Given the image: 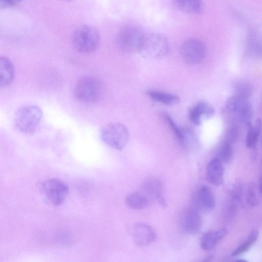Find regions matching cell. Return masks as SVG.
<instances>
[{
    "instance_id": "30",
    "label": "cell",
    "mask_w": 262,
    "mask_h": 262,
    "mask_svg": "<svg viewBox=\"0 0 262 262\" xmlns=\"http://www.w3.org/2000/svg\"><path fill=\"white\" fill-rule=\"evenodd\" d=\"M16 2L12 0H0V8H8L13 7Z\"/></svg>"
},
{
    "instance_id": "5",
    "label": "cell",
    "mask_w": 262,
    "mask_h": 262,
    "mask_svg": "<svg viewBox=\"0 0 262 262\" xmlns=\"http://www.w3.org/2000/svg\"><path fill=\"white\" fill-rule=\"evenodd\" d=\"M129 137L127 128L120 123H108L101 131L102 141L108 146L120 151L125 147Z\"/></svg>"
},
{
    "instance_id": "25",
    "label": "cell",
    "mask_w": 262,
    "mask_h": 262,
    "mask_svg": "<svg viewBox=\"0 0 262 262\" xmlns=\"http://www.w3.org/2000/svg\"><path fill=\"white\" fill-rule=\"evenodd\" d=\"M217 157L222 162H228L232 155V145L224 142L218 151Z\"/></svg>"
},
{
    "instance_id": "34",
    "label": "cell",
    "mask_w": 262,
    "mask_h": 262,
    "mask_svg": "<svg viewBox=\"0 0 262 262\" xmlns=\"http://www.w3.org/2000/svg\"><path fill=\"white\" fill-rule=\"evenodd\" d=\"M12 1H14L15 2H16L14 0H12Z\"/></svg>"
},
{
    "instance_id": "6",
    "label": "cell",
    "mask_w": 262,
    "mask_h": 262,
    "mask_svg": "<svg viewBox=\"0 0 262 262\" xmlns=\"http://www.w3.org/2000/svg\"><path fill=\"white\" fill-rule=\"evenodd\" d=\"M40 188L47 200L54 206L62 204L66 200L69 191L67 184L57 178L45 180L41 182Z\"/></svg>"
},
{
    "instance_id": "26",
    "label": "cell",
    "mask_w": 262,
    "mask_h": 262,
    "mask_svg": "<svg viewBox=\"0 0 262 262\" xmlns=\"http://www.w3.org/2000/svg\"><path fill=\"white\" fill-rule=\"evenodd\" d=\"M239 135L238 125L235 123L230 124L225 135V141L231 145L237 139Z\"/></svg>"
},
{
    "instance_id": "28",
    "label": "cell",
    "mask_w": 262,
    "mask_h": 262,
    "mask_svg": "<svg viewBox=\"0 0 262 262\" xmlns=\"http://www.w3.org/2000/svg\"><path fill=\"white\" fill-rule=\"evenodd\" d=\"M243 185L239 181H236L233 185L231 191V201L234 203H239L242 197Z\"/></svg>"
},
{
    "instance_id": "27",
    "label": "cell",
    "mask_w": 262,
    "mask_h": 262,
    "mask_svg": "<svg viewBox=\"0 0 262 262\" xmlns=\"http://www.w3.org/2000/svg\"><path fill=\"white\" fill-rule=\"evenodd\" d=\"M163 117L168 124L170 129L177 137L179 142L184 144V137L182 131L178 127L171 117L167 114H163Z\"/></svg>"
},
{
    "instance_id": "3",
    "label": "cell",
    "mask_w": 262,
    "mask_h": 262,
    "mask_svg": "<svg viewBox=\"0 0 262 262\" xmlns=\"http://www.w3.org/2000/svg\"><path fill=\"white\" fill-rule=\"evenodd\" d=\"M42 116L41 110L37 106L30 105L20 107L16 112L14 122L20 132L32 135Z\"/></svg>"
},
{
    "instance_id": "14",
    "label": "cell",
    "mask_w": 262,
    "mask_h": 262,
    "mask_svg": "<svg viewBox=\"0 0 262 262\" xmlns=\"http://www.w3.org/2000/svg\"><path fill=\"white\" fill-rule=\"evenodd\" d=\"M203 224V220L196 211L189 210L183 217L182 226L183 230L187 233L194 234L201 230Z\"/></svg>"
},
{
    "instance_id": "10",
    "label": "cell",
    "mask_w": 262,
    "mask_h": 262,
    "mask_svg": "<svg viewBox=\"0 0 262 262\" xmlns=\"http://www.w3.org/2000/svg\"><path fill=\"white\" fill-rule=\"evenodd\" d=\"M131 233L135 243L138 246H148L155 241L157 234L150 225L143 223H137L133 226Z\"/></svg>"
},
{
    "instance_id": "22",
    "label": "cell",
    "mask_w": 262,
    "mask_h": 262,
    "mask_svg": "<svg viewBox=\"0 0 262 262\" xmlns=\"http://www.w3.org/2000/svg\"><path fill=\"white\" fill-rule=\"evenodd\" d=\"M258 237V231L257 230H252L246 240L234 249L231 253L233 256H237L247 252L251 247L252 245L256 241Z\"/></svg>"
},
{
    "instance_id": "15",
    "label": "cell",
    "mask_w": 262,
    "mask_h": 262,
    "mask_svg": "<svg viewBox=\"0 0 262 262\" xmlns=\"http://www.w3.org/2000/svg\"><path fill=\"white\" fill-rule=\"evenodd\" d=\"M227 232V230L225 228L206 231L201 238V248L204 250L211 249L226 236Z\"/></svg>"
},
{
    "instance_id": "4",
    "label": "cell",
    "mask_w": 262,
    "mask_h": 262,
    "mask_svg": "<svg viewBox=\"0 0 262 262\" xmlns=\"http://www.w3.org/2000/svg\"><path fill=\"white\" fill-rule=\"evenodd\" d=\"M102 84L99 79L92 76L80 78L76 83L74 94L76 98L84 103H92L100 98Z\"/></svg>"
},
{
    "instance_id": "32",
    "label": "cell",
    "mask_w": 262,
    "mask_h": 262,
    "mask_svg": "<svg viewBox=\"0 0 262 262\" xmlns=\"http://www.w3.org/2000/svg\"><path fill=\"white\" fill-rule=\"evenodd\" d=\"M61 1L66 2H69L72 1L73 0H61Z\"/></svg>"
},
{
    "instance_id": "17",
    "label": "cell",
    "mask_w": 262,
    "mask_h": 262,
    "mask_svg": "<svg viewBox=\"0 0 262 262\" xmlns=\"http://www.w3.org/2000/svg\"><path fill=\"white\" fill-rule=\"evenodd\" d=\"M214 113V110L212 106L201 101L191 108L189 116L191 122L195 125H199L201 124L202 116L209 118L212 116Z\"/></svg>"
},
{
    "instance_id": "20",
    "label": "cell",
    "mask_w": 262,
    "mask_h": 262,
    "mask_svg": "<svg viewBox=\"0 0 262 262\" xmlns=\"http://www.w3.org/2000/svg\"><path fill=\"white\" fill-rule=\"evenodd\" d=\"M147 95L153 100L166 105L178 104L180 98L176 95L166 93L154 90H149L146 92Z\"/></svg>"
},
{
    "instance_id": "1",
    "label": "cell",
    "mask_w": 262,
    "mask_h": 262,
    "mask_svg": "<svg viewBox=\"0 0 262 262\" xmlns=\"http://www.w3.org/2000/svg\"><path fill=\"white\" fill-rule=\"evenodd\" d=\"M72 42L74 49L78 52L83 54L93 53L99 46L100 35L94 27L82 25L74 31Z\"/></svg>"
},
{
    "instance_id": "21",
    "label": "cell",
    "mask_w": 262,
    "mask_h": 262,
    "mask_svg": "<svg viewBox=\"0 0 262 262\" xmlns=\"http://www.w3.org/2000/svg\"><path fill=\"white\" fill-rule=\"evenodd\" d=\"M248 129L246 140V144L248 148H253L256 145L258 141L261 128V123L260 120L257 119L254 125H252L250 123L248 124Z\"/></svg>"
},
{
    "instance_id": "11",
    "label": "cell",
    "mask_w": 262,
    "mask_h": 262,
    "mask_svg": "<svg viewBox=\"0 0 262 262\" xmlns=\"http://www.w3.org/2000/svg\"><path fill=\"white\" fill-rule=\"evenodd\" d=\"M152 202L156 200L163 207L166 205L162 194V187L160 182L156 179L146 180L139 189Z\"/></svg>"
},
{
    "instance_id": "9",
    "label": "cell",
    "mask_w": 262,
    "mask_h": 262,
    "mask_svg": "<svg viewBox=\"0 0 262 262\" xmlns=\"http://www.w3.org/2000/svg\"><path fill=\"white\" fill-rule=\"evenodd\" d=\"M226 106L231 114H233L239 122L250 123L249 120L252 115L251 106L247 100L236 95L228 98Z\"/></svg>"
},
{
    "instance_id": "8",
    "label": "cell",
    "mask_w": 262,
    "mask_h": 262,
    "mask_svg": "<svg viewBox=\"0 0 262 262\" xmlns=\"http://www.w3.org/2000/svg\"><path fill=\"white\" fill-rule=\"evenodd\" d=\"M206 52L204 43L196 38L187 39L181 47V54L183 59L191 64L201 62L205 57Z\"/></svg>"
},
{
    "instance_id": "7",
    "label": "cell",
    "mask_w": 262,
    "mask_h": 262,
    "mask_svg": "<svg viewBox=\"0 0 262 262\" xmlns=\"http://www.w3.org/2000/svg\"><path fill=\"white\" fill-rule=\"evenodd\" d=\"M169 45L166 38L159 33L146 34L139 53L147 57L159 58L168 52Z\"/></svg>"
},
{
    "instance_id": "16",
    "label": "cell",
    "mask_w": 262,
    "mask_h": 262,
    "mask_svg": "<svg viewBox=\"0 0 262 262\" xmlns=\"http://www.w3.org/2000/svg\"><path fill=\"white\" fill-rule=\"evenodd\" d=\"M15 70L13 63L6 57L0 56V88L10 85L13 81Z\"/></svg>"
},
{
    "instance_id": "2",
    "label": "cell",
    "mask_w": 262,
    "mask_h": 262,
    "mask_svg": "<svg viewBox=\"0 0 262 262\" xmlns=\"http://www.w3.org/2000/svg\"><path fill=\"white\" fill-rule=\"evenodd\" d=\"M145 35L137 26H124L117 33V45L121 51L125 53H139Z\"/></svg>"
},
{
    "instance_id": "31",
    "label": "cell",
    "mask_w": 262,
    "mask_h": 262,
    "mask_svg": "<svg viewBox=\"0 0 262 262\" xmlns=\"http://www.w3.org/2000/svg\"><path fill=\"white\" fill-rule=\"evenodd\" d=\"M258 191L260 194L261 193V178L260 177L258 183Z\"/></svg>"
},
{
    "instance_id": "33",
    "label": "cell",
    "mask_w": 262,
    "mask_h": 262,
    "mask_svg": "<svg viewBox=\"0 0 262 262\" xmlns=\"http://www.w3.org/2000/svg\"><path fill=\"white\" fill-rule=\"evenodd\" d=\"M16 2H20L22 0H14Z\"/></svg>"
},
{
    "instance_id": "19",
    "label": "cell",
    "mask_w": 262,
    "mask_h": 262,
    "mask_svg": "<svg viewBox=\"0 0 262 262\" xmlns=\"http://www.w3.org/2000/svg\"><path fill=\"white\" fill-rule=\"evenodd\" d=\"M176 7L181 11L190 14L199 13L202 8V0H173Z\"/></svg>"
},
{
    "instance_id": "18",
    "label": "cell",
    "mask_w": 262,
    "mask_h": 262,
    "mask_svg": "<svg viewBox=\"0 0 262 262\" xmlns=\"http://www.w3.org/2000/svg\"><path fill=\"white\" fill-rule=\"evenodd\" d=\"M125 201L126 205L134 210L144 209L151 203L149 199L139 190L127 195Z\"/></svg>"
},
{
    "instance_id": "23",
    "label": "cell",
    "mask_w": 262,
    "mask_h": 262,
    "mask_svg": "<svg viewBox=\"0 0 262 262\" xmlns=\"http://www.w3.org/2000/svg\"><path fill=\"white\" fill-rule=\"evenodd\" d=\"M235 95L248 100L251 95L252 90L250 84L245 81H239L234 86Z\"/></svg>"
},
{
    "instance_id": "12",
    "label": "cell",
    "mask_w": 262,
    "mask_h": 262,
    "mask_svg": "<svg viewBox=\"0 0 262 262\" xmlns=\"http://www.w3.org/2000/svg\"><path fill=\"white\" fill-rule=\"evenodd\" d=\"M195 203L198 208L203 212H208L215 206V199L211 190L206 186H201L195 196Z\"/></svg>"
},
{
    "instance_id": "13",
    "label": "cell",
    "mask_w": 262,
    "mask_h": 262,
    "mask_svg": "<svg viewBox=\"0 0 262 262\" xmlns=\"http://www.w3.org/2000/svg\"><path fill=\"white\" fill-rule=\"evenodd\" d=\"M206 179L208 182L216 186L221 185L224 181V167L222 162L217 158L211 159L207 164Z\"/></svg>"
},
{
    "instance_id": "24",
    "label": "cell",
    "mask_w": 262,
    "mask_h": 262,
    "mask_svg": "<svg viewBox=\"0 0 262 262\" xmlns=\"http://www.w3.org/2000/svg\"><path fill=\"white\" fill-rule=\"evenodd\" d=\"M246 198L247 202L250 206L256 207L259 205V201L257 195L256 186L253 182H250L247 185Z\"/></svg>"
},
{
    "instance_id": "29",
    "label": "cell",
    "mask_w": 262,
    "mask_h": 262,
    "mask_svg": "<svg viewBox=\"0 0 262 262\" xmlns=\"http://www.w3.org/2000/svg\"><path fill=\"white\" fill-rule=\"evenodd\" d=\"M261 46L258 38L255 35L251 34L248 41V50L252 54L258 55L260 52Z\"/></svg>"
}]
</instances>
